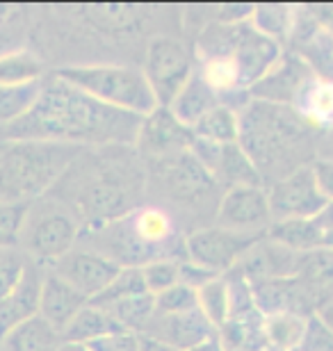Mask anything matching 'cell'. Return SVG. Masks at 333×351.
Masks as SVG:
<instances>
[{
  "mask_svg": "<svg viewBox=\"0 0 333 351\" xmlns=\"http://www.w3.org/2000/svg\"><path fill=\"white\" fill-rule=\"evenodd\" d=\"M91 351H139V333L117 331L87 345Z\"/></svg>",
  "mask_w": 333,
  "mask_h": 351,
  "instance_id": "cell-38",
  "label": "cell"
},
{
  "mask_svg": "<svg viewBox=\"0 0 333 351\" xmlns=\"http://www.w3.org/2000/svg\"><path fill=\"white\" fill-rule=\"evenodd\" d=\"M269 201L263 187H231L219 201L217 226L249 235H265L269 228Z\"/></svg>",
  "mask_w": 333,
  "mask_h": 351,
  "instance_id": "cell-12",
  "label": "cell"
},
{
  "mask_svg": "<svg viewBox=\"0 0 333 351\" xmlns=\"http://www.w3.org/2000/svg\"><path fill=\"white\" fill-rule=\"evenodd\" d=\"M192 58L181 41L172 37H158L148 44L146 53V80L162 108H167L192 75Z\"/></svg>",
  "mask_w": 333,
  "mask_h": 351,
  "instance_id": "cell-7",
  "label": "cell"
},
{
  "mask_svg": "<svg viewBox=\"0 0 333 351\" xmlns=\"http://www.w3.org/2000/svg\"><path fill=\"white\" fill-rule=\"evenodd\" d=\"M80 14L89 21L91 25L108 34H122L126 30H133L139 21L141 10L133 5H84Z\"/></svg>",
  "mask_w": 333,
  "mask_h": 351,
  "instance_id": "cell-27",
  "label": "cell"
},
{
  "mask_svg": "<svg viewBox=\"0 0 333 351\" xmlns=\"http://www.w3.org/2000/svg\"><path fill=\"white\" fill-rule=\"evenodd\" d=\"M78 151V146L55 142L0 144V201H37L62 178Z\"/></svg>",
  "mask_w": 333,
  "mask_h": 351,
  "instance_id": "cell-3",
  "label": "cell"
},
{
  "mask_svg": "<svg viewBox=\"0 0 333 351\" xmlns=\"http://www.w3.org/2000/svg\"><path fill=\"white\" fill-rule=\"evenodd\" d=\"M55 75L96 98L98 103L110 105L115 110L128 114L148 117L155 108H160L144 71L130 66L112 64H89V66H65Z\"/></svg>",
  "mask_w": 333,
  "mask_h": 351,
  "instance_id": "cell-4",
  "label": "cell"
},
{
  "mask_svg": "<svg viewBox=\"0 0 333 351\" xmlns=\"http://www.w3.org/2000/svg\"><path fill=\"white\" fill-rule=\"evenodd\" d=\"M141 121L137 114L98 103L60 75H48L34 108L0 132L7 142L137 144Z\"/></svg>",
  "mask_w": 333,
  "mask_h": 351,
  "instance_id": "cell-1",
  "label": "cell"
},
{
  "mask_svg": "<svg viewBox=\"0 0 333 351\" xmlns=\"http://www.w3.org/2000/svg\"><path fill=\"white\" fill-rule=\"evenodd\" d=\"M139 351H176V349L162 345L158 340L146 338V335H139Z\"/></svg>",
  "mask_w": 333,
  "mask_h": 351,
  "instance_id": "cell-42",
  "label": "cell"
},
{
  "mask_svg": "<svg viewBox=\"0 0 333 351\" xmlns=\"http://www.w3.org/2000/svg\"><path fill=\"white\" fill-rule=\"evenodd\" d=\"M190 351H226V349H224L222 342H219L217 335H212V338H210V340H205L203 345L194 347V349H190Z\"/></svg>",
  "mask_w": 333,
  "mask_h": 351,
  "instance_id": "cell-44",
  "label": "cell"
},
{
  "mask_svg": "<svg viewBox=\"0 0 333 351\" xmlns=\"http://www.w3.org/2000/svg\"><path fill=\"white\" fill-rule=\"evenodd\" d=\"M308 317L297 313H276L263 319L265 342L269 351H297L306 331Z\"/></svg>",
  "mask_w": 333,
  "mask_h": 351,
  "instance_id": "cell-24",
  "label": "cell"
},
{
  "mask_svg": "<svg viewBox=\"0 0 333 351\" xmlns=\"http://www.w3.org/2000/svg\"><path fill=\"white\" fill-rule=\"evenodd\" d=\"M269 215L274 221L286 219H313L327 206L324 196L317 192L310 167L292 169L281 180H276L267 192Z\"/></svg>",
  "mask_w": 333,
  "mask_h": 351,
  "instance_id": "cell-8",
  "label": "cell"
},
{
  "mask_svg": "<svg viewBox=\"0 0 333 351\" xmlns=\"http://www.w3.org/2000/svg\"><path fill=\"white\" fill-rule=\"evenodd\" d=\"M317 226L322 228V233H327V230H333V201H327V206H324L317 217H313Z\"/></svg>",
  "mask_w": 333,
  "mask_h": 351,
  "instance_id": "cell-41",
  "label": "cell"
},
{
  "mask_svg": "<svg viewBox=\"0 0 333 351\" xmlns=\"http://www.w3.org/2000/svg\"><path fill=\"white\" fill-rule=\"evenodd\" d=\"M124 331L119 324L110 317L108 311L98 306L87 304L84 308L76 313V317L65 326V331L60 333L62 342H78V345H91L98 338H105L110 333Z\"/></svg>",
  "mask_w": 333,
  "mask_h": 351,
  "instance_id": "cell-21",
  "label": "cell"
},
{
  "mask_svg": "<svg viewBox=\"0 0 333 351\" xmlns=\"http://www.w3.org/2000/svg\"><path fill=\"white\" fill-rule=\"evenodd\" d=\"M55 351H91L87 345H78V342H60Z\"/></svg>",
  "mask_w": 333,
  "mask_h": 351,
  "instance_id": "cell-45",
  "label": "cell"
},
{
  "mask_svg": "<svg viewBox=\"0 0 333 351\" xmlns=\"http://www.w3.org/2000/svg\"><path fill=\"white\" fill-rule=\"evenodd\" d=\"M217 105H222L219 94L203 80L199 71H192V75H190L187 82L181 87V91L174 96V101L167 108L183 125L194 128V123Z\"/></svg>",
  "mask_w": 333,
  "mask_h": 351,
  "instance_id": "cell-19",
  "label": "cell"
},
{
  "mask_svg": "<svg viewBox=\"0 0 333 351\" xmlns=\"http://www.w3.org/2000/svg\"><path fill=\"white\" fill-rule=\"evenodd\" d=\"M30 203L0 201V249L19 247Z\"/></svg>",
  "mask_w": 333,
  "mask_h": 351,
  "instance_id": "cell-34",
  "label": "cell"
},
{
  "mask_svg": "<svg viewBox=\"0 0 333 351\" xmlns=\"http://www.w3.org/2000/svg\"><path fill=\"white\" fill-rule=\"evenodd\" d=\"M44 78L27 85H0V130L16 123L39 101Z\"/></svg>",
  "mask_w": 333,
  "mask_h": 351,
  "instance_id": "cell-26",
  "label": "cell"
},
{
  "mask_svg": "<svg viewBox=\"0 0 333 351\" xmlns=\"http://www.w3.org/2000/svg\"><path fill=\"white\" fill-rule=\"evenodd\" d=\"M27 263H30V258H27L19 247L0 249V301L19 285Z\"/></svg>",
  "mask_w": 333,
  "mask_h": 351,
  "instance_id": "cell-35",
  "label": "cell"
},
{
  "mask_svg": "<svg viewBox=\"0 0 333 351\" xmlns=\"http://www.w3.org/2000/svg\"><path fill=\"white\" fill-rule=\"evenodd\" d=\"M194 132L192 128L183 125L169 108H155L151 114L144 117L137 135V146L141 151L153 153V156L167 158L174 153H183L192 149Z\"/></svg>",
  "mask_w": 333,
  "mask_h": 351,
  "instance_id": "cell-14",
  "label": "cell"
},
{
  "mask_svg": "<svg viewBox=\"0 0 333 351\" xmlns=\"http://www.w3.org/2000/svg\"><path fill=\"white\" fill-rule=\"evenodd\" d=\"M155 313H187V311H196L199 304H196V290L192 287L176 283L169 290L155 294Z\"/></svg>",
  "mask_w": 333,
  "mask_h": 351,
  "instance_id": "cell-36",
  "label": "cell"
},
{
  "mask_svg": "<svg viewBox=\"0 0 333 351\" xmlns=\"http://www.w3.org/2000/svg\"><path fill=\"white\" fill-rule=\"evenodd\" d=\"M139 294H148L144 276H141V267H122L117 276L112 278V283L98 297L91 299L89 304L98 308H108L117 304V301L139 297Z\"/></svg>",
  "mask_w": 333,
  "mask_h": 351,
  "instance_id": "cell-31",
  "label": "cell"
},
{
  "mask_svg": "<svg viewBox=\"0 0 333 351\" xmlns=\"http://www.w3.org/2000/svg\"><path fill=\"white\" fill-rule=\"evenodd\" d=\"M44 78V66L37 55L12 51L0 55V85H27Z\"/></svg>",
  "mask_w": 333,
  "mask_h": 351,
  "instance_id": "cell-30",
  "label": "cell"
},
{
  "mask_svg": "<svg viewBox=\"0 0 333 351\" xmlns=\"http://www.w3.org/2000/svg\"><path fill=\"white\" fill-rule=\"evenodd\" d=\"M160 182L165 192L174 199L194 201L199 196L208 194L215 187L212 176L203 169L190 151L174 153L160 160Z\"/></svg>",
  "mask_w": 333,
  "mask_h": 351,
  "instance_id": "cell-15",
  "label": "cell"
},
{
  "mask_svg": "<svg viewBox=\"0 0 333 351\" xmlns=\"http://www.w3.org/2000/svg\"><path fill=\"white\" fill-rule=\"evenodd\" d=\"M89 301L82 297L76 287H71L62 276H58L51 267L44 269V280H41V297H39V315L51 324L55 331L62 333L65 326L76 317L80 308Z\"/></svg>",
  "mask_w": 333,
  "mask_h": 351,
  "instance_id": "cell-17",
  "label": "cell"
},
{
  "mask_svg": "<svg viewBox=\"0 0 333 351\" xmlns=\"http://www.w3.org/2000/svg\"><path fill=\"white\" fill-rule=\"evenodd\" d=\"M103 311H108V315L117 322L119 328L141 333L146 322L151 319V315L155 313V299H153V294H139V297L117 301V304L103 308Z\"/></svg>",
  "mask_w": 333,
  "mask_h": 351,
  "instance_id": "cell-29",
  "label": "cell"
},
{
  "mask_svg": "<svg viewBox=\"0 0 333 351\" xmlns=\"http://www.w3.org/2000/svg\"><path fill=\"white\" fill-rule=\"evenodd\" d=\"M87 247L119 267H144L162 258H185L174 219L162 208H137L119 219L91 228Z\"/></svg>",
  "mask_w": 333,
  "mask_h": 351,
  "instance_id": "cell-2",
  "label": "cell"
},
{
  "mask_svg": "<svg viewBox=\"0 0 333 351\" xmlns=\"http://www.w3.org/2000/svg\"><path fill=\"white\" fill-rule=\"evenodd\" d=\"M310 171H313L317 192L324 196V201H333V160L329 158L315 160L310 165Z\"/></svg>",
  "mask_w": 333,
  "mask_h": 351,
  "instance_id": "cell-39",
  "label": "cell"
},
{
  "mask_svg": "<svg viewBox=\"0 0 333 351\" xmlns=\"http://www.w3.org/2000/svg\"><path fill=\"white\" fill-rule=\"evenodd\" d=\"M60 342V333L41 315H34L0 338V351H55Z\"/></svg>",
  "mask_w": 333,
  "mask_h": 351,
  "instance_id": "cell-20",
  "label": "cell"
},
{
  "mask_svg": "<svg viewBox=\"0 0 333 351\" xmlns=\"http://www.w3.org/2000/svg\"><path fill=\"white\" fill-rule=\"evenodd\" d=\"M51 269L67 280L71 287H76L84 299L91 301L98 297L105 287L112 283V278L119 274L117 263H112L110 258H105L96 251L87 247H73L67 256H62L60 261L48 265Z\"/></svg>",
  "mask_w": 333,
  "mask_h": 351,
  "instance_id": "cell-11",
  "label": "cell"
},
{
  "mask_svg": "<svg viewBox=\"0 0 333 351\" xmlns=\"http://www.w3.org/2000/svg\"><path fill=\"white\" fill-rule=\"evenodd\" d=\"M139 335L158 340L176 351H190L203 345L212 335H217V328L196 308V311H187V313H169V315L153 313L151 319L146 322L144 331Z\"/></svg>",
  "mask_w": 333,
  "mask_h": 351,
  "instance_id": "cell-13",
  "label": "cell"
},
{
  "mask_svg": "<svg viewBox=\"0 0 333 351\" xmlns=\"http://www.w3.org/2000/svg\"><path fill=\"white\" fill-rule=\"evenodd\" d=\"M226 58L236 66L240 89L249 91L258 80H263L272 71L276 62L283 58V53L279 41L253 30V25L246 21V23H238L236 39H233V46Z\"/></svg>",
  "mask_w": 333,
  "mask_h": 351,
  "instance_id": "cell-9",
  "label": "cell"
},
{
  "mask_svg": "<svg viewBox=\"0 0 333 351\" xmlns=\"http://www.w3.org/2000/svg\"><path fill=\"white\" fill-rule=\"evenodd\" d=\"M315 315H317V317H320V319L324 322V324H327V326L331 328V331H333V301H329V304H324Z\"/></svg>",
  "mask_w": 333,
  "mask_h": 351,
  "instance_id": "cell-43",
  "label": "cell"
},
{
  "mask_svg": "<svg viewBox=\"0 0 333 351\" xmlns=\"http://www.w3.org/2000/svg\"><path fill=\"white\" fill-rule=\"evenodd\" d=\"M190 153L212 176L215 182L231 187H263V176L240 144H212L205 139L192 142Z\"/></svg>",
  "mask_w": 333,
  "mask_h": 351,
  "instance_id": "cell-10",
  "label": "cell"
},
{
  "mask_svg": "<svg viewBox=\"0 0 333 351\" xmlns=\"http://www.w3.org/2000/svg\"><path fill=\"white\" fill-rule=\"evenodd\" d=\"M249 23L253 25V30H258L260 34H265V37L281 44L295 27V10L290 5H276V3L253 5Z\"/></svg>",
  "mask_w": 333,
  "mask_h": 351,
  "instance_id": "cell-28",
  "label": "cell"
},
{
  "mask_svg": "<svg viewBox=\"0 0 333 351\" xmlns=\"http://www.w3.org/2000/svg\"><path fill=\"white\" fill-rule=\"evenodd\" d=\"M194 137L212 144H238L240 139V117L229 105H217L208 114H203L194 123Z\"/></svg>",
  "mask_w": 333,
  "mask_h": 351,
  "instance_id": "cell-25",
  "label": "cell"
},
{
  "mask_svg": "<svg viewBox=\"0 0 333 351\" xmlns=\"http://www.w3.org/2000/svg\"><path fill=\"white\" fill-rule=\"evenodd\" d=\"M217 274H212L208 269H203V267L190 263V261H181V283L192 287V290H199L201 285H205L208 280L215 278Z\"/></svg>",
  "mask_w": 333,
  "mask_h": 351,
  "instance_id": "cell-40",
  "label": "cell"
},
{
  "mask_svg": "<svg viewBox=\"0 0 333 351\" xmlns=\"http://www.w3.org/2000/svg\"><path fill=\"white\" fill-rule=\"evenodd\" d=\"M297 351H333V331L317 317L310 315L306 322V331Z\"/></svg>",
  "mask_w": 333,
  "mask_h": 351,
  "instance_id": "cell-37",
  "label": "cell"
},
{
  "mask_svg": "<svg viewBox=\"0 0 333 351\" xmlns=\"http://www.w3.org/2000/svg\"><path fill=\"white\" fill-rule=\"evenodd\" d=\"M265 235L295 254H310V251L322 249V228L317 226L315 219L274 221L269 223Z\"/></svg>",
  "mask_w": 333,
  "mask_h": 351,
  "instance_id": "cell-23",
  "label": "cell"
},
{
  "mask_svg": "<svg viewBox=\"0 0 333 351\" xmlns=\"http://www.w3.org/2000/svg\"><path fill=\"white\" fill-rule=\"evenodd\" d=\"M41 280H44V265L30 261L25 267L19 285L0 301V338L21 322L39 315Z\"/></svg>",
  "mask_w": 333,
  "mask_h": 351,
  "instance_id": "cell-16",
  "label": "cell"
},
{
  "mask_svg": "<svg viewBox=\"0 0 333 351\" xmlns=\"http://www.w3.org/2000/svg\"><path fill=\"white\" fill-rule=\"evenodd\" d=\"M297 117L317 125H333V80L310 78L295 98Z\"/></svg>",
  "mask_w": 333,
  "mask_h": 351,
  "instance_id": "cell-22",
  "label": "cell"
},
{
  "mask_svg": "<svg viewBox=\"0 0 333 351\" xmlns=\"http://www.w3.org/2000/svg\"><path fill=\"white\" fill-rule=\"evenodd\" d=\"M310 78H313L310 69L303 64L301 60L281 58L272 71H269L263 80H258L249 91L258 101H267L272 105L295 103L299 89L306 85Z\"/></svg>",
  "mask_w": 333,
  "mask_h": 351,
  "instance_id": "cell-18",
  "label": "cell"
},
{
  "mask_svg": "<svg viewBox=\"0 0 333 351\" xmlns=\"http://www.w3.org/2000/svg\"><path fill=\"white\" fill-rule=\"evenodd\" d=\"M80 217L65 203L32 201L19 249L39 265H53L80 240Z\"/></svg>",
  "mask_w": 333,
  "mask_h": 351,
  "instance_id": "cell-5",
  "label": "cell"
},
{
  "mask_svg": "<svg viewBox=\"0 0 333 351\" xmlns=\"http://www.w3.org/2000/svg\"><path fill=\"white\" fill-rule=\"evenodd\" d=\"M196 304H199L203 317L219 331L224 322L229 319V290H226L224 276H215L205 285H201L196 290Z\"/></svg>",
  "mask_w": 333,
  "mask_h": 351,
  "instance_id": "cell-32",
  "label": "cell"
},
{
  "mask_svg": "<svg viewBox=\"0 0 333 351\" xmlns=\"http://www.w3.org/2000/svg\"><path fill=\"white\" fill-rule=\"evenodd\" d=\"M263 235H249L229 230L222 226H210L194 230L185 237V261L208 269L217 276H224L236 269L242 256L256 244Z\"/></svg>",
  "mask_w": 333,
  "mask_h": 351,
  "instance_id": "cell-6",
  "label": "cell"
},
{
  "mask_svg": "<svg viewBox=\"0 0 333 351\" xmlns=\"http://www.w3.org/2000/svg\"><path fill=\"white\" fill-rule=\"evenodd\" d=\"M185 261V258H183ZM141 276H144L148 294H160L181 283V261L176 258H162V261L146 263L141 267Z\"/></svg>",
  "mask_w": 333,
  "mask_h": 351,
  "instance_id": "cell-33",
  "label": "cell"
}]
</instances>
